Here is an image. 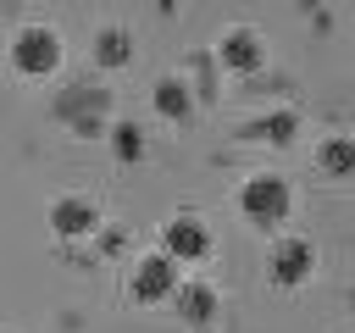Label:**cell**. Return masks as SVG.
Wrapping results in <instances>:
<instances>
[{"label": "cell", "instance_id": "8992f818", "mask_svg": "<svg viewBox=\"0 0 355 333\" xmlns=\"http://www.w3.org/2000/svg\"><path fill=\"white\" fill-rule=\"evenodd\" d=\"M216 56H222V67H227V72H255V67L266 61V50H261V33H255V28H227V33H222V44H216Z\"/></svg>", "mask_w": 355, "mask_h": 333}, {"label": "cell", "instance_id": "9c48e42d", "mask_svg": "<svg viewBox=\"0 0 355 333\" xmlns=\"http://www.w3.org/2000/svg\"><path fill=\"white\" fill-rule=\"evenodd\" d=\"M61 111L72 117V128H78V133H94V128H100V111H105V94H94V89L67 94V100H61Z\"/></svg>", "mask_w": 355, "mask_h": 333}, {"label": "cell", "instance_id": "7a4b0ae2", "mask_svg": "<svg viewBox=\"0 0 355 333\" xmlns=\"http://www.w3.org/2000/svg\"><path fill=\"white\" fill-rule=\"evenodd\" d=\"M11 67L28 72V78L55 72V67H61V39H55V28H22V33L11 39Z\"/></svg>", "mask_w": 355, "mask_h": 333}, {"label": "cell", "instance_id": "7c38bea8", "mask_svg": "<svg viewBox=\"0 0 355 333\" xmlns=\"http://www.w3.org/2000/svg\"><path fill=\"white\" fill-rule=\"evenodd\" d=\"M294 128H300V117H294V111H272V117L250 122L244 133H250V139H266V144H288V139H294Z\"/></svg>", "mask_w": 355, "mask_h": 333}, {"label": "cell", "instance_id": "8fae6325", "mask_svg": "<svg viewBox=\"0 0 355 333\" xmlns=\"http://www.w3.org/2000/svg\"><path fill=\"white\" fill-rule=\"evenodd\" d=\"M128 56H133L128 28H100V33H94V61H100V67H122Z\"/></svg>", "mask_w": 355, "mask_h": 333}, {"label": "cell", "instance_id": "ba28073f", "mask_svg": "<svg viewBox=\"0 0 355 333\" xmlns=\"http://www.w3.org/2000/svg\"><path fill=\"white\" fill-rule=\"evenodd\" d=\"M155 111H161L166 122H189V111H194L189 83H183V78H161V83H155Z\"/></svg>", "mask_w": 355, "mask_h": 333}, {"label": "cell", "instance_id": "5bb4252c", "mask_svg": "<svg viewBox=\"0 0 355 333\" xmlns=\"http://www.w3.org/2000/svg\"><path fill=\"white\" fill-rule=\"evenodd\" d=\"M111 144H116L122 161H139V155H144V133H139L133 122H116V128H111Z\"/></svg>", "mask_w": 355, "mask_h": 333}, {"label": "cell", "instance_id": "3957f363", "mask_svg": "<svg viewBox=\"0 0 355 333\" xmlns=\"http://www.w3.org/2000/svg\"><path fill=\"white\" fill-rule=\"evenodd\" d=\"M311 244L305 239H277L272 244V255H266V272H272V283H283V289H294V283H305L311 278Z\"/></svg>", "mask_w": 355, "mask_h": 333}, {"label": "cell", "instance_id": "52a82bcc", "mask_svg": "<svg viewBox=\"0 0 355 333\" xmlns=\"http://www.w3.org/2000/svg\"><path fill=\"white\" fill-rule=\"evenodd\" d=\"M50 228H55L61 239H78V233H89V228H94V205L67 194V200H55V205H50Z\"/></svg>", "mask_w": 355, "mask_h": 333}, {"label": "cell", "instance_id": "5b68a950", "mask_svg": "<svg viewBox=\"0 0 355 333\" xmlns=\"http://www.w3.org/2000/svg\"><path fill=\"white\" fill-rule=\"evenodd\" d=\"M166 255L172 261H205L211 255V233L200 216H172L166 222Z\"/></svg>", "mask_w": 355, "mask_h": 333}, {"label": "cell", "instance_id": "277c9868", "mask_svg": "<svg viewBox=\"0 0 355 333\" xmlns=\"http://www.w3.org/2000/svg\"><path fill=\"white\" fill-rule=\"evenodd\" d=\"M133 294L139 300H166V294H178V261L161 250V255H144L139 266H133Z\"/></svg>", "mask_w": 355, "mask_h": 333}, {"label": "cell", "instance_id": "4fadbf2b", "mask_svg": "<svg viewBox=\"0 0 355 333\" xmlns=\"http://www.w3.org/2000/svg\"><path fill=\"white\" fill-rule=\"evenodd\" d=\"M316 161H322L327 178H349V172H355V139H327V144L316 150Z\"/></svg>", "mask_w": 355, "mask_h": 333}, {"label": "cell", "instance_id": "30bf717a", "mask_svg": "<svg viewBox=\"0 0 355 333\" xmlns=\"http://www.w3.org/2000/svg\"><path fill=\"white\" fill-rule=\"evenodd\" d=\"M172 300H178V311H183L189 322H211V311H216V289H211V283H183Z\"/></svg>", "mask_w": 355, "mask_h": 333}, {"label": "cell", "instance_id": "6da1fadb", "mask_svg": "<svg viewBox=\"0 0 355 333\" xmlns=\"http://www.w3.org/2000/svg\"><path fill=\"white\" fill-rule=\"evenodd\" d=\"M288 205H294V194H288V183H283L277 172H255V178L239 189V211H244L250 222H261V228L283 222Z\"/></svg>", "mask_w": 355, "mask_h": 333}]
</instances>
